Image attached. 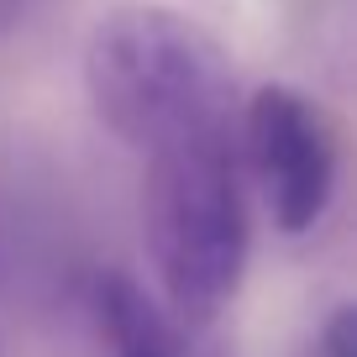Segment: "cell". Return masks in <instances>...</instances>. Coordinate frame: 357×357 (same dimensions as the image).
<instances>
[{
    "mask_svg": "<svg viewBox=\"0 0 357 357\" xmlns=\"http://www.w3.org/2000/svg\"><path fill=\"white\" fill-rule=\"evenodd\" d=\"M84 321L95 357H190L184 326L163 300L142 289L121 268H100L84 284Z\"/></svg>",
    "mask_w": 357,
    "mask_h": 357,
    "instance_id": "277c9868",
    "label": "cell"
},
{
    "mask_svg": "<svg viewBox=\"0 0 357 357\" xmlns=\"http://www.w3.org/2000/svg\"><path fill=\"white\" fill-rule=\"evenodd\" d=\"M22 6H26V0H0V37H6V32H11V26H16V16H22Z\"/></svg>",
    "mask_w": 357,
    "mask_h": 357,
    "instance_id": "8992f818",
    "label": "cell"
},
{
    "mask_svg": "<svg viewBox=\"0 0 357 357\" xmlns=\"http://www.w3.org/2000/svg\"><path fill=\"white\" fill-rule=\"evenodd\" d=\"M142 247L178 326H211L236 300L252 252V211L231 137H205L147 158Z\"/></svg>",
    "mask_w": 357,
    "mask_h": 357,
    "instance_id": "7a4b0ae2",
    "label": "cell"
},
{
    "mask_svg": "<svg viewBox=\"0 0 357 357\" xmlns=\"http://www.w3.org/2000/svg\"><path fill=\"white\" fill-rule=\"evenodd\" d=\"M315 357H357V310L352 305H336L331 321L315 336Z\"/></svg>",
    "mask_w": 357,
    "mask_h": 357,
    "instance_id": "5b68a950",
    "label": "cell"
},
{
    "mask_svg": "<svg viewBox=\"0 0 357 357\" xmlns=\"http://www.w3.org/2000/svg\"><path fill=\"white\" fill-rule=\"evenodd\" d=\"M84 89L105 132L142 158L236 132V74L221 37L174 6H116L84 43Z\"/></svg>",
    "mask_w": 357,
    "mask_h": 357,
    "instance_id": "6da1fadb",
    "label": "cell"
},
{
    "mask_svg": "<svg viewBox=\"0 0 357 357\" xmlns=\"http://www.w3.org/2000/svg\"><path fill=\"white\" fill-rule=\"evenodd\" d=\"M200 357H215V352H200Z\"/></svg>",
    "mask_w": 357,
    "mask_h": 357,
    "instance_id": "52a82bcc",
    "label": "cell"
},
{
    "mask_svg": "<svg viewBox=\"0 0 357 357\" xmlns=\"http://www.w3.org/2000/svg\"><path fill=\"white\" fill-rule=\"evenodd\" d=\"M236 168L252 178L257 205L284 236L326 221L342 184V137L315 95L294 84H263L236 105Z\"/></svg>",
    "mask_w": 357,
    "mask_h": 357,
    "instance_id": "3957f363",
    "label": "cell"
}]
</instances>
